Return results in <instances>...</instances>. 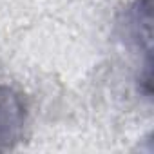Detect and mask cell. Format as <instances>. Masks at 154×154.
I'll return each instance as SVG.
<instances>
[{
  "label": "cell",
  "mask_w": 154,
  "mask_h": 154,
  "mask_svg": "<svg viewBox=\"0 0 154 154\" xmlns=\"http://www.w3.org/2000/svg\"><path fill=\"white\" fill-rule=\"evenodd\" d=\"M27 123V107L9 85L0 84V152L15 149Z\"/></svg>",
  "instance_id": "cell-1"
}]
</instances>
